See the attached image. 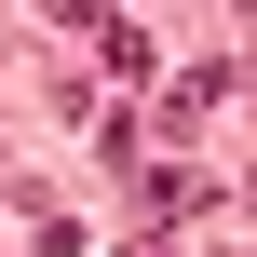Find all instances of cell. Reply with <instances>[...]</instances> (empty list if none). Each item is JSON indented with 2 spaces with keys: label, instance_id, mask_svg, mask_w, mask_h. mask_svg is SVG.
Wrapping results in <instances>:
<instances>
[]
</instances>
